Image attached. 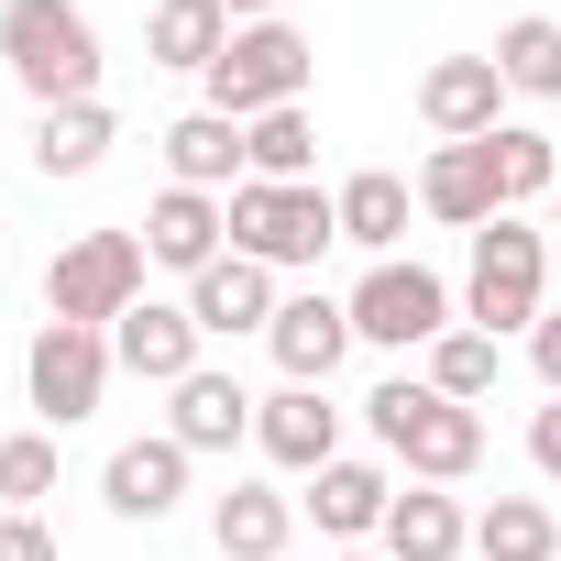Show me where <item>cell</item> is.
<instances>
[{
  "label": "cell",
  "mask_w": 561,
  "mask_h": 561,
  "mask_svg": "<svg viewBox=\"0 0 561 561\" xmlns=\"http://www.w3.org/2000/svg\"><path fill=\"white\" fill-rule=\"evenodd\" d=\"M364 430L408 462V484H462L473 462H484V408H462V397H440L430 375H397V386H375L364 397Z\"/></svg>",
  "instance_id": "cell-1"
},
{
  "label": "cell",
  "mask_w": 561,
  "mask_h": 561,
  "mask_svg": "<svg viewBox=\"0 0 561 561\" xmlns=\"http://www.w3.org/2000/svg\"><path fill=\"white\" fill-rule=\"evenodd\" d=\"M0 67L34 89V111L100 100V23L78 0H0Z\"/></svg>",
  "instance_id": "cell-2"
},
{
  "label": "cell",
  "mask_w": 561,
  "mask_h": 561,
  "mask_svg": "<svg viewBox=\"0 0 561 561\" xmlns=\"http://www.w3.org/2000/svg\"><path fill=\"white\" fill-rule=\"evenodd\" d=\"M309 78H320V45H309L298 23H231L220 67L198 78V89H209L198 111H220V122H264V111H298Z\"/></svg>",
  "instance_id": "cell-3"
},
{
  "label": "cell",
  "mask_w": 561,
  "mask_h": 561,
  "mask_svg": "<svg viewBox=\"0 0 561 561\" xmlns=\"http://www.w3.org/2000/svg\"><path fill=\"white\" fill-rule=\"evenodd\" d=\"M462 309H473V331H539L550 320V231H528L517 209H495L484 231H473V275H462Z\"/></svg>",
  "instance_id": "cell-4"
},
{
  "label": "cell",
  "mask_w": 561,
  "mask_h": 561,
  "mask_svg": "<svg viewBox=\"0 0 561 561\" xmlns=\"http://www.w3.org/2000/svg\"><path fill=\"white\" fill-rule=\"evenodd\" d=\"M144 231H78L56 264H45V320H78V331H111L133 298H144Z\"/></svg>",
  "instance_id": "cell-5"
},
{
  "label": "cell",
  "mask_w": 561,
  "mask_h": 561,
  "mask_svg": "<svg viewBox=\"0 0 561 561\" xmlns=\"http://www.w3.org/2000/svg\"><path fill=\"white\" fill-rule=\"evenodd\" d=\"M320 242H342V209L320 187H264V176L231 187V253L287 275V264H320Z\"/></svg>",
  "instance_id": "cell-6"
},
{
  "label": "cell",
  "mask_w": 561,
  "mask_h": 561,
  "mask_svg": "<svg viewBox=\"0 0 561 561\" xmlns=\"http://www.w3.org/2000/svg\"><path fill=\"white\" fill-rule=\"evenodd\" d=\"M342 309H353V342H386V353H430L451 331V287H440L430 264H397V253L364 275Z\"/></svg>",
  "instance_id": "cell-7"
},
{
  "label": "cell",
  "mask_w": 561,
  "mask_h": 561,
  "mask_svg": "<svg viewBox=\"0 0 561 561\" xmlns=\"http://www.w3.org/2000/svg\"><path fill=\"white\" fill-rule=\"evenodd\" d=\"M23 386H34V408L67 430V419H89L100 408V386H111V331H78V320H45L34 331V353H23Z\"/></svg>",
  "instance_id": "cell-8"
},
{
  "label": "cell",
  "mask_w": 561,
  "mask_h": 561,
  "mask_svg": "<svg viewBox=\"0 0 561 561\" xmlns=\"http://www.w3.org/2000/svg\"><path fill=\"white\" fill-rule=\"evenodd\" d=\"M198 320H187V298H133L122 320H111V364L122 375H144V386H187L198 375Z\"/></svg>",
  "instance_id": "cell-9"
},
{
  "label": "cell",
  "mask_w": 561,
  "mask_h": 561,
  "mask_svg": "<svg viewBox=\"0 0 561 561\" xmlns=\"http://www.w3.org/2000/svg\"><path fill=\"white\" fill-rule=\"evenodd\" d=\"M253 451L275 473H320V462H342V408L320 386H275V397H253Z\"/></svg>",
  "instance_id": "cell-10"
},
{
  "label": "cell",
  "mask_w": 561,
  "mask_h": 561,
  "mask_svg": "<svg viewBox=\"0 0 561 561\" xmlns=\"http://www.w3.org/2000/svg\"><path fill=\"white\" fill-rule=\"evenodd\" d=\"M187 440L176 430H154V440H122L111 451V473H100V506L111 517H133V528H154V517H176V495H187Z\"/></svg>",
  "instance_id": "cell-11"
},
{
  "label": "cell",
  "mask_w": 561,
  "mask_h": 561,
  "mask_svg": "<svg viewBox=\"0 0 561 561\" xmlns=\"http://www.w3.org/2000/svg\"><path fill=\"white\" fill-rule=\"evenodd\" d=\"M419 122H430L440 144H484V133L506 122V78H495V56H440V67L419 78Z\"/></svg>",
  "instance_id": "cell-12"
},
{
  "label": "cell",
  "mask_w": 561,
  "mask_h": 561,
  "mask_svg": "<svg viewBox=\"0 0 561 561\" xmlns=\"http://www.w3.org/2000/svg\"><path fill=\"white\" fill-rule=\"evenodd\" d=\"M220 242H231V198H209V187H165V198L144 209V253H154L165 275H209Z\"/></svg>",
  "instance_id": "cell-13"
},
{
  "label": "cell",
  "mask_w": 561,
  "mask_h": 561,
  "mask_svg": "<svg viewBox=\"0 0 561 561\" xmlns=\"http://www.w3.org/2000/svg\"><path fill=\"white\" fill-rule=\"evenodd\" d=\"M275 264H253V253H220L209 275H187V320L209 331V342H231V331H275Z\"/></svg>",
  "instance_id": "cell-14"
},
{
  "label": "cell",
  "mask_w": 561,
  "mask_h": 561,
  "mask_svg": "<svg viewBox=\"0 0 561 561\" xmlns=\"http://www.w3.org/2000/svg\"><path fill=\"white\" fill-rule=\"evenodd\" d=\"M264 342H275V375H287V386H331V364L353 353V309L309 287V298L275 309V331H264Z\"/></svg>",
  "instance_id": "cell-15"
},
{
  "label": "cell",
  "mask_w": 561,
  "mask_h": 561,
  "mask_svg": "<svg viewBox=\"0 0 561 561\" xmlns=\"http://www.w3.org/2000/svg\"><path fill=\"white\" fill-rule=\"evenodd\" d=\"M419 209L430 220H451V231H484L506 198H495V154L484 144H430V165H419Z\"/></svg>",
  "instance_id": "cell-16"
},
{
  "label": "cell",
  "mask_w": 561,
  "mask_h": 561,
  "mask_svg": "<svg viewBox=\"0 0 561 561\" xmlns=\"http://www.w3.org/2000/svg\"><path fill=\"white\" fill-rule=\"evenodd\" d=\"M375 539H386V561H462V550H473V517H462L451 484H408Z\"/></svg>",
  "instance_id": "cell-17"
},
{
  "label": "cell",
  "mask_w": 561,
  "mask_h": 561,
  "mask_svg": "<svg viewBox=\"0 0 561 561\" xmlns=\"http://www.w3.org/2000/svg\"><path fill=\"white\" fill-rule=\"evenodd\" d=\"M165 187H209V198H231V187H242V122H220V111L165 122Z\"/></svg>",
  "instance_id": "cell-18"
},
{
  "label": "cell",
  "mask_w": 561,
  "mask_h": 561,
  "mask_svg": "<svg viewBox=\"0 0 561 561\" xmlns=\"http://www.w3.org/2000/svg\"><path fill=\"white\" fill-rule=\"evenodd\" d=\"M331 209H342V242H364L375 264L408 242V209H419V187L397 176V165H364V176H342L331 187Z\"/></svg>",
  "instance_id": "cell-19"
},
{
  "label": "cell",
  "mask_w": 561,
  "mask_h": 561,
  "mask_svg": "<svg viewBox=\"0 0 561 561\" xmlns=\"http://www.w3.org/2000/svg\"><path fill=\"white\" fill-rule=\"evenodd\" d=\"M165 397H176V408H165V430H176L187 451H242V440H253V397H242L231 375H209V364H198V375H187V386H165Z\"/></svg>",
  "instance_id": "cell-20"
},
{
  "label": "cell",
  "mask_w": 561,
  "mask_h": 561,
  "mask_svg": "<svg viewBox=\"0 0 561 561\" xmlns=\"http://www.w3.org/2000/svg\"><path fill=\"white\" fill-rule=\"evenodd\" d=\"M209 539H220V561H275L298 539V495H275V484H231L220 506H209Z\"/></svg>",
  "instance_id": "cell-21"
},
{
  "label": "cell",
  "mask_w": 561,
  "mask_h": 561,
  "mask_svg": "<svg viewBox=\"0 0 561 561\" xmlns=\"http://www.w3.org/2000/svg\"><path fill=\"white\" fill-rule=\"evenodd\" d=\"M386 506H397V484H386L375 462H320V473H309V517H320V539H375Z\"/></svg>",
  "instance_id": "cell-22"
},
{
  "label": "cell",
  "mask_w": 561,
  "mask_h": 561,
  "mask_svg": "<svg viewBox=\"0 0 561 561\" xmlns=\"http://www.w3.org/2000/svg\"><path fill=\"white\" fill-rule=\"evenodd\" d=\"M111 144H122L111 100H67V111H34V176H89Z\"/></svg>",
  "instance_id": "cell-23"
},
{
  "label": "cell",
  "mask_w": 561,
  "mask_h": 561,
  "mask_svg": "<svg viewBox=\"0 0 561 561\" xmlns=\"http://www.w3.org/2000/svg\"><path fill=\"white\" fill-rule=\"evenodd\" d=\"M220 45H231V12H220V0H154V23H144V56H154V67H187V78H209Z\"/></svg>",
  "instance_id": "cell-24"
},
{
  "label": "cell",
  "mask_w": 561,
  "mask_h": 561,
  "mask_svg": "<svg viewBox=\"0 0 561 561\" xmlns=\"http://www.w3.org/2000/svg\"><path fill=\"white\" fill-rule=\"evenodd\" d=\"M484 154H495V198H506V209L561 198V144H550L539 122H495V133H484Z\"/></svg>",
  "instance_id": "cell-25"
},
{
  "label": "cell",
  "mask_w": 561,
  "mask_h": 561,
  "mask_svg": "<svg viewBox=\"0 0 561 561\" xmlns=\"http://www.w3.org/2000/svg\"><path fill=\"white\" fill-rule=\"evenodd\" d=\"M495 78H506V100H561V23L550 12H517L495 34Z\"/></svg>",
  "instance_id": "cell-26"
},
{
  "label": "cell",
  "mask_w": 561,
  "mask_h": 561,
  "mask_svg": "<svg viewBox=\"0 0 561 561\" xmlns=\"http://www.w3.org/2000/svg\"><path fill=\"white\" fill-rule=\"evenodd\" d=\"M473 561H561V517L539 495H495L473 517Z\"/></svg>",
  "instance_id": "cell-27"
},
{
  "label": "cell",
  "mask_w": 561,
  "mask_h": 561,
  "mask_svg": "<svg viewBox=\"0 0 561 561\" xmlns=\"http://www.w3.org/2000/svg\"><path fill=\"white\" fill-rule=\"evenodd\" d=\"M309 154H320V133H309V100H298V111H264V122H242V176H264V187H309Z\"/></svg>",
  "instance_id": "cell-28"
},
{
  "label": "cell",
  "mask_w": 561,
  "mask_h": 561,
  "mask_svg": "<svg viewBox=\"0 0 561 561\" xmlns=\"http://www.w3.org/2000/svg\"><path fill=\"white\" fill-rule=\"evenodd\" d=\"M45 495H56V430H12L0 440V506L45 517Z\"/></svg>",
  "instance_id": "cell-29"
},
{
  "label": "cell",
  "mask_w": 561,
  "mask_h": 561,
  "mask_svg": "<svg viewBox=\"0 0 561 561\" xmlns=\"http://www.w3.org/2000/svg\"><path fill=\"white\" fill-rule=\"evenodd\" d=\"M430 386L462 397V408H484L495 397V331H440L430 342Z\"/></svg>",
  "instance_id": "cell-30"
},
{
  "label": "cell",
  "mask_w": 561,
  "mask_h": 561,
  "mask_svg": "<svg viewBox=\"0 0 561 561\" xmlns=\"http://www.w3.org/2000/svg\"><path fill=\"white\" fill-rule=\"evenodd\" d=\"M0 561H56V528L45 517H0Z\"/></svg>",
  "instance_id": "cell-31"
},
{
  "label": "cell",
  "mask_w": 561,
  "mask_h": 561,
  "mask_svg": "<svg viewBox=\"0 0 561 561\" xmlns=\"http://www.w3.org/2000/svg\"><path fill=\"white\" fill-rule=\"evenodd\" d=\"M528 462H539V473H550V484H561V397H550V408H539V419H528Z\"/></svg>",
  "instance_id": "cell-32"
},
{
  "label": "cell",
  "mask_w": 561,
  "mask_h": 561,
  "mask_svg": "<svg viewBox=\"0 0 561 561\" xmlns=\"http://www.w3.org/2000/svg\"><path fill=\"white\" fill-rule=\"evenodd\" d=\"M528 364H539V386H550V397H561V309H550V320H539V331H528Z\"/></svg>",
  "instance_id": "cell-33"
},
{
  "label": "cell",
  "mask_w": 561,
  "mask_h": 561,
  "mask_svg": "<svg viewBox=\"0 0 561 561\" xmlns=\"http://www.w3.org/2000/svg\"><path fill=\"white\" fill-rule=\"evenodd\" d=\"M231 23H287V0H220Z\"/></svg>",
  "instance_id": "cell-34"
},
{
  "label": "cell",
  "mask_w": 561,
  "mask_h": 561,
  "mask_svg": "<svg viewBox=\"0 0 561 561\" xmlns=\"http://www.w3.org/2000/svg\"><path fill=\"white\" fill-rule=\"evenodd\" d=\"M550 298H561V231H550Z\"/></svg>",
  "instance_id": "cell-35"
},
{
  "label": "cell",
  "mask_w": 561,
  "mask_h": 561,
  "mask_svg": "<svg viewBox=\"0 0 561 561\" xmlns=\"http://www.w3.org/2000/svg\"><path fill=\"white\" fill-rule=\"evenodd\" d=\"M342 561H386V550H342Z\"/></svg>",
  "instance_id": "cell-36"
},
{
  "label": "cell",
  "mask_w": 561,
  "mask_h": 561,
  "mask_svg": "<svg viewBox=\"0 0 561 561\" xmlns=\"http://www.w3.org/2000/svg\"><path fill=\"white\" fill-rule=\"evenodd\" d=\"M0 517H12V506H0Z\"/></svg>",
  "instance_id": "cell-37"
},
{
  "label": "cell",
  "mask_w": 561,
  "mask_h": 561,
  "mask_svg": "<svg viewBox=\"0 0 561 561\" xmlns=\"http://www.w3.org/2000/svg\"><path fill=\"white\" fill-rule=\"evenodd\" d=\"M550 231H561V220H550Z\"/></svg>",
  "instance_id": "cell-38"
}]
</instances>
